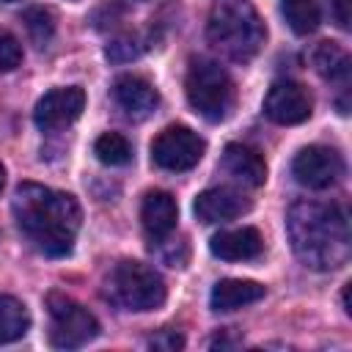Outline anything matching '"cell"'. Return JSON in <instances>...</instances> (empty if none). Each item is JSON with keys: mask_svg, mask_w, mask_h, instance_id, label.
I'll use <instances>...</instances> for the list:
<instances>
[{"mask_svg": "<svg viewBox=\"0 0 352 352\" xmlns=\"http://www.w3.org/2000/svg\"><path fill=\"white\" fill-rule=\"evenodd\" d=\"M286 234L302 267L316 272L338 270L352 256V234L346 212L338 204L297 201L286 212Z\"/></svg>", "mask_w": 352, "mask_h": 352, "instance_id": "6da1fadb", "label": "cell"}, {"mask_svg": "<svg viewBox=\"0 0 352 352\" xmlns=\"http://www.w3.org/2000/svg\"><path fill=\"white\" fill-rule=\"evenodd\" d=\"M14 217L19 231L44 253V256H66L74 248V236L82 223V209L74 195L22 182L14 192Z\"/></svg>", "mask_w": 352, "mask_h": 352, "instance_id": "7a4b0ae2", "label": "cell"}, {"mask_svg": "<svg viewBox=\"0 0 352 352\" xmlns=\"http://www.w3.org/2000/svg\"><path fill=\"white\" fill-rule=\"evenodd\" d=\"M209 44L228 60L248 63L267 41V28L248 0H220L206 19Z\"/></svg>", "mask_w": 352, "mask_h": 352, "instance_id": "3957f363", "label": "cell"}, {"mask_svg": "<svg viewBox=\"0 0 352 352\" xmlns=\"http://www.w3.org/2000/svg\"><path fill=\"white\" fill-rule=\"evenodd\" d=\"M184 91H187L190 107L212 124L226 121L236 102V88L231 74L217 60H209V58H198L190 63Z\"/></svg>", "mask_w": 352, "mask_h": 352, "instance_id": "277c9868", "label": "cell"}, {"mask_svg": "<svg viewBox=\"0 0 352 352\" xmlns=\"http://www.w3.org/2000/svg\"><path fill=\"white\" fill-rule=\"evenodd\" d=\"M107 294L116 305L126 311H154L165 302L168 289H165L162 275L154 267L124 258L113 267L107 278Z\"/></svg>", "mask_w": 352, "mask_h": 352, "instance_id": "5b68a950", "label": "cell"}, {"mask_svg": "<svg viewBox=\"0 0 352 352\" xmlns=\"http://www.w3.org/2000/svg\"><path fill=\"white\" fill-rule=\"evenodd\" d=\"M47 308H50V319H52V330H50L52 346L77 349L99 336L96 316L85 305L72 300L69 294H60V292L47 294Z\"/></svg>", "mask_w": 352, "mask_h": 352, "instance_id": "8992f818", "label": "cell"}, {"mask_svg": "<svg viewBox=\"0 0 352 352\" xmlns=\"http://www.w3.org/2000/svg\"><path fill=\"white\" fill-rule=\"evenodd\" d=\"M204 151L206 140L184 124H170L151 140V162L170 173H184L195 168L204 160Z\"/></svg>", "mask_w": 352, "mask_h": 352, "instance_id": "52a82bcc", "label": "cell"}, {"mask_svg": "<svg viewBox=\"0 0 352 352\" xmlns=\"http://www.w3.org/2000/svg\"><path fill=\"white\" fill-rule=\"evenodd\" d=\"M292 176L308 190H327L344 176V157L330 146H305L292 162Z\"/></svg>", "mask_w": 352, "mask_h": 352, "instance_id": "ba28073f", "label": "cell"}, {"mask_svg": "<svg viewBox=\"0 0 352 352\" xmlns=\"http://www.w3.org/2000/svg\"><path fill=\"white\" fill-rule=\"evenodd\" d=\"M314 110L311 91L297 80H275L264 96V116L275 124H302Z\"/></svg>", "mask_w": 352, "mask_h": 352, "instance_id": "9c48e42d", "label": "cell"}, {"mask_svg": "<svg viewBox=\"0 0 352 352\" xmlns=\"http://www.w3.org/2000/svg\"><path fill=\"white\" fill-rule=\"evenodd\" d=\"M82 110H85V91L80 85L52 88L36 102L33 121L41 132H58V129L74 124Z\"/></svg>", "mask_w": 352, "mask_h": 352, "instance_id": "30bf717a", "label": "cell"}, {"mask_svg": "<svg viewBox=\"0 0 352 352\" xmlns=\"http://www.w3.org/2000/svg\"><path fill=\"white\" fill-rule=\"evenodd\" d=\"M113 99L124 110V116L132 118V121L148 118L157 110V104H160L157 88L146 77H140V74H121V77H116Z\"/></svg>", "mask_w": 352, "mask_h": 352, "instance_id": "8fae6325", "label": "cell"}, {"mask_svg": "<svg viewBox=\"0 0 352 352\" xmlns=\"http://www.w3.org/2000/svg\"><path fill=\"white\" fill-rule=\"evenodd\" d=\"M248 209H250V201L239 190H234V187H212V190H204L195 198V204H192L195 217L201 223H206V226L242 217Z\"/></svg>", "mask_w": 352, "mask_h": 352, "instance_id": "7c38bea8", "label": "cell"}, {"mask_svg": "<svg viewBox=\"0 0 352 352\" xmlns=\"http://www.w3.org/2000/svg\"><path fill=\"white\" fill-rule=\"evenodd\" d=\"M176 220H179V206H176V198L165 190H148L143 195V204H140V223H143V231L151 242H160V239H168L176 228Z\"/></svg>", "mask_w": 352, "mask_h": 352, "instance_id": "4fadbf2b", "label": "cell"}, {"mask_svg": "<svg viewBox=\"0 0 352 352\" xmlns=\"http://www.w3.org/2000/svg\"><path fill=\"white\" fill-rule=\"evenodd\" d=\"M209 250L223 261H250L264 253V236L250 226L228 228V231H217L209 239Z\"/></svg>", "mask_w": 352, "mask_h": 352, "instance_id": "5bb4252c", "label": "cell"}, {"mask_svg": "<svg viewBox=\"0 0 352 352\" xmlns=\"http://www.w3.org/2000/svg\"><path fill=\"white\" fill-rule=\"evenodd\" d=\"M223 170L234 182H239L245 187H261L267 182V162H264V157L256 148L245 146V143H228L226 146V151H223Z\"/></svg>", "mask_w": 352, "mask_h": 352, "instance_id": "9a60e30c", "label": "cell"}, {"mask_svg": "<svg viewBox=\"0 0 352 352\" xmlns=\"http://www.w3.org/2000/svg\"><path fill=\"white\" fill-rule=\"evenodd\" d=\"M264 297V286L256 280H245V278H223L212 286L209 294V305L217 314H228L245 305H253Z\"/></svg>", "mask_w": 352, "mask_h": 352, "instance_id": "2e32d148", "label": "cell"}, {"mask_svg": "<svg viewBox=\"0 0 352 352\" xmlns=\"http://www.w3.org/2000/svg\"><path fill=\"white\" fill-rule=\"evenodd\" d=\"M349 55L336 41H322L314 50V69L327 82H346L349 80Z\"/></svg>", "mask_w": 352, "mask_h": 352, "instance_id": "e0dca14e", "label": "cell"}, {"mask_svg": "<svg viewBox=\"0 0 352 352\" xmlns=\"http://www.w3.org/2000/svg\"><path fill=\"white\" fill-rule=\"evenodd\" d=\"M30 330L28 305L11 294H0V346L19 341Z\"/></svg>", "mask_w": 352, "mask_h": 352, "instance_id": "ac0fdd59", "label": "cell"}, {"mask_svg": "<svg viewBox=\"0 0 352 352\" xmlns=\"http://www.w3.org/2000/svg\"><path fill=\"white\" fill-rule=\"evenodd\" d=\"M280 14L297 36L314 33L322 22V11L316 0H280Z\"/></svg>", "mask_w": 352, "mask_h": 352, "instance_id": "d6986e66", "label": "cell"}, {"mask_svg": "<svg viewBox=\"0 0 352 352\" xmlns=\"http://www.w3.org/2000/svg\"><path fill=\"white\" fill-rule=\"evenodd\" d=\"M94 154H96V160H99L102 165L116 168V165H126V162L132 160V146H129V140H126L124 135H118V132H104V135L96 138Z\"/></svg>", "mask_w": 352, "mask_h": 352, "instance_id": "ffe728a7", "label": "cell"}, {"mask_svg": "<svg viewBox=\"0 0 352 352\" xmlns=\"http://www.w3.org/2000/svg\"><path fill=\"white\" fill-rule=\"evenodd\" d=\"M22 22H25L28 36H30V41L36 47H47L52 41V36H55V16H52L50 8H30V11H25Z\"/></svg>", "mask_w": 352, "mask_h": 352, "instance_id": "44dd1931", "label": "cell"}, {"mask_svg": "<svg viewBox=\"0 0 352 352\" xmlns=\"http://www.w3.org/2000/svg\"><path fill=\"white\" fill-rule=\"evenodd\" d=\"M143 50H146L143 38H140V36L126 33V36L113 38V41L104 47V55H107V60H113V63H129V60L140 58V55H143Z\"/></svg>", "mask_w": 352, "mask_h": 352, "instance_id": "7402d4cb", "label": "cell"}, {"mask_svg": "<svg viewBox=\"0 0 352 352\" xmlns=\"http://www.w3.org/2000/svg\"><path fill=\"white\" fill-rule=\"evenodd\" d=\"M19 63H22V44H19V38L11 30L0 28V74L3 72H14Z\"/></svg>", "mask_w": 352, "mask_h": 352, "instance_id": "603a6c76", "label": "cell"}, {"mask_svg": "<svg viewBox=\"0 0 352 352\" xmlns=\"http://www.w3.org/2000/svg\"><path fill=\"white\" fill-rule=\"evenodd\" d=\"M148 346L151 349H162V352H176V349L184 346V336L176 333V330H170V327H162L160 333H154L148 338Z\"/></svg>", "mask_w": 352, "mask_h": 352, "instance_id": "cb8c5ba5", "label": "cell"}, {"mask_svg": "<svg viewBox=\"0 0 352 352\" xmlns=\"http://www.w3.org/2000/svg\"><path fill=\"white\" fill-rule=\"evenodd\" d=\"M333 6V16L338 22L341 30H349L352 28V0H330Z\"/></svg>", "mask_w": 352, "mask_h": 352, "instance_id": "d4e9b609", "label": "cell"}, {"mask_svg": "<svg viewBox=\"0 0 352 352\" xmlns=\"http://www.w3.org/2000/svg\"><path fill=\"white\" fill-rule=\"evenodd\" d=\"M236 344H239V338H228L226 333H217V336L212 338V346H214V349H217V346H220V349H228V346H236Z\"/></svg>", "mask_w": 352, "mask_h": 352, "instance_id": "484cf974", "label": "cell"}, {"mask_svg": "<svg viewBox=\"0 0 352 352\" xmlns=\"http://www.w3.org/2000/svg\"><path fill=\"white\" fill-rule=\"evenodd\" d=\"M341 300H344V311H346V314H352V308H349V283L344 286V292H341Z\"/></svg>", "mask_w": 352, "mask_h": 352, "instance_id": "4316f807", "label": "cell"}, {"mask_svg": "<svg viewBox=\"0 0 352 352\" xmlns=\"http://www.w3.org/2000/svg\"><path fill=\"white\" fill-rule=\"evenodd\" d=\"M3 187H6V165L0 162V190H3Z\"/></svg>", "mask_w": 352, "mask_h": 352, "instance_id": "83f0119b", "label": "cell"}, {"mask_svg": "<svg viewBox=\"0 0 352 352\" xmlns=\"http://www.w3.org/2000/svg\"><path fill=\"white\" fill-rule=\"evenodd\" d=\"M0 3H19V0H0Z\"/></svg>", "mask_w": 352, "mask_h": 352, "instance_id": "f1b7e54d", "label": "cell"}]
</instances>
